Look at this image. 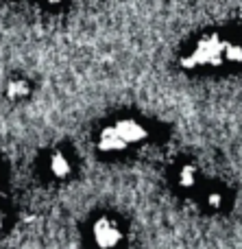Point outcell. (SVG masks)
I'll list each match as a JSON object with an SVG mask.
<instances>
[{
  "label": "cell",
  "instance_id": "9c48e42d",
  "mask_svg": "<svg viewBox=\"0 0 242 249\" xmlns=\"http://www.w3.org/2000/svg\"><path fill=\"white\" fill-rule=\"evenodd\" d=\"M7 219H9V212H7V208L0 203V232H2L4 225H7Z\"/></svg>",
  "mask_w": 242,
  "mask_h": 249
},
{
  "label": "cell",
  "instance_id": "5b68a950",
  "mask_svg": "<svg viewBox=\"0 0 242 249\" xmlns=\"http://www.w3.org/2000/svg\"><path fill=\"white\" fill-rule=\"evenodd\" d=\"M4 96L9 101H24L31 96V83L24 77H13L4 86Z\"/></svg>",
  "mask_w": 242,
  "mask_h": 249
},
{
  "label": "cell",
  "instance_id": "7a4b0ae2",
  "mask_svg": "<svg viewBox=\"0 0 242 249\" xmlns=\"http://www.w3.org/2000/svg\"><path fill=\"white\" fill-rule=\"evenodd\" d=\"M225 46L227 39L221 33H203L179 57V66L183 70L218 68L225 64Z\"/></svg>",
  "mask_w": 242,
  "mask_h": 249
},
{
  "label": "cell",
  "instance_id": "8992f818",
  "mask_svg": "<svg viewBox=\"0 0 242 249\" xmlns=\"http://www.w3.org/2000/svg\"><path fill=\"white\" fill-rule=\"evenodd\" d=\"M196 184H199V168L190 162L181 164L177 168V186L181 190H192Z\"/></svg>",
  "mask_w": 242,
  "mask_h": 249
},
{
  "label": "cell",
  "instance_id": "30bf717a",
  "mask_svg": "<svg viewBox=\"0 0 242 249\" xmlns=\"http://www.w3.org/2000/svg\"><path fill=\"white\" fill-rule=\"evenodd\" d=\"M46 7H61V4L65 2V0H42Z\"/></svg>",
  "mask_w": 242,
  "mask_h": 249
},
{
  "label": "cell",
  "instance_id": "277c9868",
  "mask_svg": "<svg viewBox=\"0 0 242 249\" xmlns=\"http://www.w3.org/2000/svg\"><path fill=\"white\" fill-rule=\"evenodd\" d=\"M46 166H48L50 177H52V179H57V181L68 179V177L72 175V171H74V168H72V160H70L64 151H52V153L48 155Z\"/></svg>",
  "mask_w": 242,
  "mask_h": 249
},
{
  "label": "cell",
  "instance_id": "52a82bcc",
  "mask_svg": "<svg viewBox=\"0 0 242 249\" xmlns=\"http://www.w3.org/2000/svg\"><path fill=\"white\" fill-rule=\"evenodd\" d=\"M203 203L208 210L218 212L223 206H225V195H223V190H218V188H210L203 197Z\"/></svg>",
  "mask_w": 242,
  "mask_h": 249
},
{
  "label": "cell",
  "instance_id": "3957f363",
  "mask_svg": "<svg viewBox=\"0 0 242 249\" xmlns=\"http://www.w3.org/2000/svg\"><path fill=\"white\" fill-rule=\"evenodd\" d=\"M90 241L96 249H118L125 241V230L116 216H96L90 228Z\"/></svg>",
  "mask_w": 242,
  "mask_h": 249
},
{
  "label": "cell",
  "instance_id": "ba28073f",
  "mask_svg": "<svg viewBox=\"0 0 242 249\" xmlns=\"http://www.w3.org/2000/svg\"><path fill=\"white\" fill-rule=\"evenodd\" d=\"M225 64L240 66L242 64V42H229L225 46Z\"/></svg>",
  "mask_w": 242,
  "mask_h": 249
},
{
  "label": "cell",
  "instance_id": "6da1fadb",
  "mask_svg": "<svg viewBox=\"0 0 242 249\" xmlns=\"http://www.w3.org/2000/svg\"><path fill=\"white\" fill-rule=\"evenodd\" d=\"M148 138V127L138 118H118L112 124L103 127L96 138L100 153H122L135 144H142Z\"/></svg>",
  "mask_w": 242,
  "mask_h": 249
}]
</instances>
